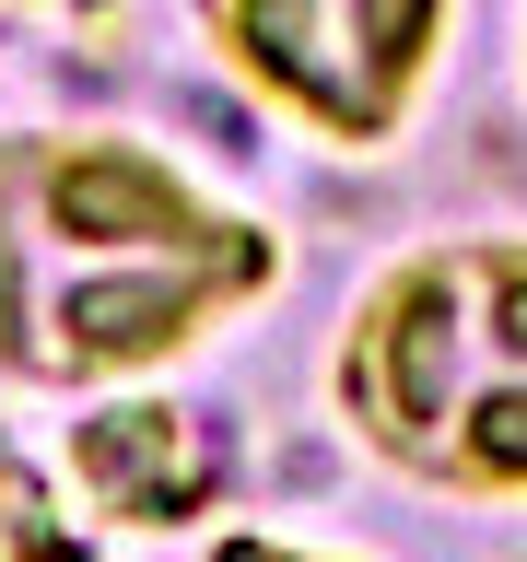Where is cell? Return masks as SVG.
<instances>
[{"mask_svg":"<svg viewBox=\"0 0 527 562\" xmlns=\"http://www.w3.org/2000/svg\"><path fill=\"white\" fill-rule=\"evenodd\" d=\"M281 281V235L130 130L0 140V386L94 398L188 363Z\"/></svg>","mask_w":527,"mask_h":562,"instance_id":"obj_1","label":"cell"},{"mask_svg":"<svg viewBox=\"0 0 527 562\" xmlns=\"http://www.w3.org/2000/svg\"><path fill=\"white\" fill-rule=\"evenodd\" d=\"M351 446L446 504H527V235L399 246L328 351Z\"/></svg>","mask_w":527,"mask_h":562,"instance_id":"obj_2","label":"cell"},{"mask_svg":"<svg viewBox=\"0 0 527 562\" xmlns=\"http://www.w3.org/2000/svg\"><path fill=\"white\" fill-rule=\"evenodd\" d=\"M211 59L328 153H375L422 117L446 0H200Z\"/></svg>","mask_w":527,"mask_h":562,"instance_id":"obj_3","label":"cell"},{"mask_svg":"<svg viewBox=\"0 0 527 562\" xmlns=\"http://www.w3.org/2000/svg\"><path fill=\"white\" fill-rule=\"evenodd\" d=\"M211 562H340V551H293V539H223Z\"/></svg>","mask_w":527,"mask_h":562,"instance_id":"obj_4","label":"cell"},{"mask_svg":"<svg viewBox=\"0 0 527 562\" xmlns=\"http://www.w3.org/2000/svg\"><path fill=\"white\" fill-rule=\"evenodd\" d=\"M0 12H47V0H0Z\"/></svg>","mask_w":527,"mask_h":562,"instance_id":"obj_5","label":"cell"}]
</instances>
